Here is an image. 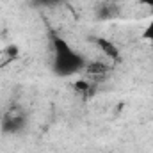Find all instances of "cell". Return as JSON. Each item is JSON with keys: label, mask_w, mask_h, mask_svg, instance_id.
Listing matches in <instances>:
<instances>
[{"label": "cell", "mask_w": 153, "mask_h": 153, "mask_svg": "<svg viewBox=\"0 0 153 153\" xmlns=\"http://www.w3.org/2000/svg\"><path fill=\"white\" fill-rule=\"evenodd\" d=\"M98 46L105 52V55H107V57H111V59H117V57H119V48L116 46L114 43H111L109 39L100 38V39H98Z\"/></svg>", "instance_id": "obj_2"}, {"label": "cell", "mask_w": 153, "mask_h": 153, "mask_svg": "<svg viewBox=\"0 0 153 153\" xmlns=\"http://www.w3.org/2000/svg\"><path fill=\"white\" fill-rule=\"evenodd\" d=\"M143 5H148V7H153V0H141Z\"/></svg>", "instance_id": "obj_5"}, {"label": "cell", "mask_w": 153, "mask_h": 153, "mask_svg": "<svg viewBox=\"0 0 153 153\" xmlns=\"http://www.w3.org/2000/svg\"><path fill=\"white\" fill-rule=\"evenodd\" d=\"M53 50H55L53 68L59 75H71L85 66L84 59L62 38H53Z\"/></svg>", "instance_id": "obj_1"}, {"label": "cell", "mask_w": 153, "mask_h": 153, "mask_svg": "<svg viewBox=\"0 0 153 153\" xmlns=\"http://www.w3.org/2000/svg\"><path fill=\"white\" fill-rule=\"evenodd\" d=\"M144 38H146V39H148V41L153 45V20L148 23V27L144 29Z\"/></svg>", "instance_id": "obj_4"}, {"label": "cell", "mask_w": 153, "mask_h": 153, "mask_svg": "<svg viewBox=\"0 0 153 153\" xmlns=\"http://www.w3.org/2000/svg\"><path fill=\"white\" fill-rule=\"evenodd\" d=\"M84 68H85V71H87V73H94V75H98V76L105 75V71L109 70L105 64H98V62H91V64H85Z\"/></svg>", "instance_id": "obj_3"}]
</instances>
